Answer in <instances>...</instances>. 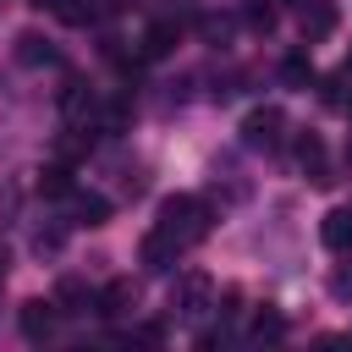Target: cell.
Here are the masks:
<instances>
[{"label":"cell","instance_id":"1","mask_svg":"<svg viewBox=\"0 0 352 352\" xmlns=\"http://www.w3.org/2000/svg\"><path fill=\"white\" fill-rule=\"evenodd\" d=\"M170 258H176V231H148L143 236V264L148 270H170Z\"/></svg>","mask_w":352,"mask_h":352},{"label":"cell","instance_id":"2","mask_svg":"<svg viewBox=\"0 0 352 352\" xmlns=\"http://www.w3.org/2000/svg\"><path fill=\"white\" fill-rule=\"evenodd\" d=\"M275 126H280V110H253V116L242 121V138H248L253 148H264V143H275Z\"/></svg>","mask_w":352,"mask_h":352},{"label":"cell","instance_id":"3","mask_svg":"<svg viewBox=\"0 0 352 352\" xmlns=\"http://www.w3.org/2000/svg\"><path fill=\"white\" fill-rule=\"evenodd\" d=\"M336 28V0H308V11H302V33L308 38H324Z\"/></svg>","mask_w":352,"mask_h":352},{"label":"cell","instance_id":"4","mask_svg":"<svg viewBox=\"0 0 352 352\" xmlns=\"http://www.w3.org/2000/svg\"><path fill=\"white\" fill-rule=\"evenodd\" d=\"M319 236H324V248H352V209H336V214H324Z\"/></svg>","mask_w":352,"mask_h":352},{"label":"cell","instance_id":"5","mask_svg":"<svg viewBox=\"0 0 352 352\" xmlns=\"http://www.w3.org/2000/svg\"><path fill=\"white\" fill-rule=\"evenodd\" d=\"M22 330H28L33 341H44V336L55 330V314H50V302H28V308H22Z\"/></svg>","mask_w":352,"mask_h":352},{"label":"cell","instance_id":"6","mask_svg":"<svg viewBox=\"0 0 352 352\" xmlns=\"http://www.w3.org/2000/svg\"><path fill=\"white\" fill-rule=\"evenodd\" d=\"M126 302H132V292H126V280H110V286L99 292V314H126Z\"/></svg>","mask_w":352,"mask_h":352},{"label":"cell","instance_id":"7","mask_svg":"<svg viewBox=\"0 0 352 352\" xmlns=\"http://www.w3.org/2000/svg\"><path fill=\"white\" fill-rule=\"evenodd\" d=\"M77 214H82V226H104L110 204H104V198H77Z\"/></svg>","mask_w":352,"mask_h":352},{"label":"cell","instance_id":"8","mask_svg":"<svg viewBox=\"0 0 352 352\" xmlns=\"http://www.w3.org/2000/svg\"><path fill=\"white\" fill-rule=\"evenodd\" d=\"M170 38H176V28H170V22H160V28H148V44H143V50H148V55H165V50H170Z\"/></svg>","mask_w":352,"mask_h":352},{"label":"cell","instance_id":"9","mask_svg":"<svg viewBox=\"0 0 352 352\" xmlns=\"http://www.w3.org/2000/svg\"><path fill=\"white\" fill-rule=\"evenodd\" d=\"M280 72H286V82H302V77H308V60H302V55H292Z\"/></svg>","mask_w":352,"mask_h":352},{"label":"cell","instance_id":"10","mask_svg":"<svg viewBox=\"0 0 352 352\" xmlns=\"http://www.w3.org/2000/svg\"><path fill=\"white\" fill-rule=\"evenodd\" d=\"M330 292H336V297H352V270H336V275H330Z\"/></svg>","mask_w":352,"mask_h":352},{"label":"cell","instance_id":"11","mask_svg":"<svg viewBox=\"0 0 352 352\" xmlns=\"http://www.w3.org/2000/svg\"><path fill=\"white\" fill-rule=\"evenodd\" d=\"M280 330H286V324H280V319H275V314H264V319H258V336H270V341H275V336H280Z\"/></svg>","mask_w":352,"mask_h":352}]
</instances>
